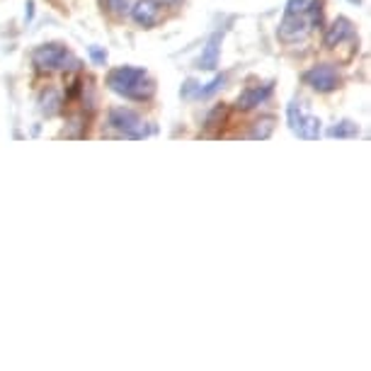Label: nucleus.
I'll use <instances>...</instances> for the list:
<instances>
[{
    "label": "nucleus",
    "instance_id": "nucleus-1",
    "mask_svg": "<svg viewBox=\"0 0 371 371\" xmlns=\"http://www.w3.org/2000/svg\"><path fill=\"white\" fill-rule=\"evenodd\" d=\"M107 85L112 93L129 100H150L155 93V82L148 78V73L144 68H134V66H122L109 71Z\"/></svg>",
    "mask_w": 371,
    "mask_h": 371
},
{
    "label": "nucleus",
    "instance_id": "nucleus-2",
    "mask_svg": "<svg viewBox=\"0 0 371 371\" xmlns=\"http://www.w3.org/2000/svg\"><path fill=\"white\" fill-rule=\"evenodd\" d=\"M32 61L39 71H66V68H78V61L71 56L63 44H41L32 54Z\"/></svg>",
    "mask_w": 371,
    "mask_h": 371
},
{
    "label": "nucleus",
    "instance_id": "nucleus-3",
    "mask_svg": "<svg viewBox=\"0 0 371 371\" xmlns=\"http://www.w3.org/2000/svg\"><path fill=\"white\" fill-rule=\"evenodd\" d=\"M109 124H112V129H117L119 134H124L126 139H146V136L150 134L144 119L136 112L124 109V107H117L109 112Z\"/></svg>",
    "mask_w": 371,
    "mask_h": 371
},
{
    "label": "nucleus",
    "instance_id": "nucleus-4",
    "mask_svg": "<svg viewBox=\"0 0 371 371\" xmlns=\"http://www.w3.org/2000/svg\"><path fill=\"white\" fill-rule=\"evenodd\" d=\"M304 80L306 85H311L318 93H333L340 85V71L335 66H330V63H318V66L304 73Z\"/></svg>",
    "mask_w": 371,
    "mask_h": 371
},
{
    "label": "nucleus",
    "instance_id": "nucleus-5",
    "mask_svg": "<svg viewBox=\"0 0 371 371\" xmlns=\"http://www.w3.org/2000/svg\"><path fill=\"white\" fill-rule=\"evenodd\" d=\"M311 32V22L306 15H291V12H284V20L279 22V39L284 44H294V41L306 39V34Z\"/></svg>",
    "mask_w": 371,
    "mask_h": 371
},
{
    "label": "nucleus",
    "instance_id": "nucleus-6",
    "mask_svg": "<svg viewBox=\"0 0 371 371\" xmlns=\"http://www.w3.org/2000/svg\"><path fill=\"white\" fill-rule=\"evenodd\" d=\"M272 90H274V82L272 80L262 82V85H253V88L243 90L240 98H238V102H236V107L243 109V112H247V109H255L258 104H262L265 100L272 95Z\"/></svg>",
    "mask_w": 371,
    "mask_h": 371
},
{
    "label": "nucleus",
    "instance_id": "nucleus-7",
    "mask_svg": "<svg viewBox=\"0 0 371 371\" xmlns=\"http://www.w3.org/2000/svg\"><path fill=\"white\" fill-rule=\"evenodd\" d=\"M352 36H355V25H352L347 17H337V20L325 30L323 44L328 49H335V47H340L342 41L352 39Z\"/></svg>",
    "mask_w": 371,
    "mask_h": 371
},
{
    "label": "nucleus",
    "instance_id": "nucleus-8",
    "mask_svg": "<svg viewBox=\"0 0 371 371\" xmlns=\"http://www.w3.org/2000/svg\"><path fill=\"white\" fill-rule=\"evenodd\" d=\"M131 17L136 25L141 27H153L160 20V3L158 0H136L131 8Z\"/></svg>",
    "mask_w": 371,
    "mask_h": 371
},
{
    "label": "nucleus",
    "instance_id": "nucleus-9",
    "mask_svg": "<svg viewBox=\"0 0 371 371\" xmlns=\"http://www.w3.org/2000/svg\"><path fill=\"white\" fill-rule=\"evenodd\" d=\"M218 56H221V32L212 34V39L206 41V47L204 52H201L196 66L204 68V71H214V68L218 66Z\"/></svg>",
    "mask_w": 371,
    "mask_h": 371
},
{
    "label": "nucleus",
    "instance_id": "nucleus-10",
    "mask_svg": "<svg viewBox=\"0 0 371 371\" xmlns=\"http://www.w3.org/2000/svg\"><path fill=\"white\" fill-rule=\"evenodd\" d=\"M61 104H63V100H61V93H58V90L47 88L39 95V109L44 117H56V114L61 112Z\"/></svg>",
    "mask_w": 371,
    "mask_h": 371
},
{
    "label": "nucleus",
    "instance_id": "nucleus-11",
    "mask_svg": "<svg viewBox=\"0 0 371 371\" xmlns=\"http://www.w3.org/2000/svg\"><path fill=\"white\" fill-rule=\"evenodd\" d=\"M274 126H277V119L274 117H269V114L267 117H260L253 124V129H250V139H260V141L269 139L274 134Z\"/></svg>",
    "mask_w": 371,
    "mask_h": 371
},
{
    "label": "nucleus",
    "instance_id": "nucleus-12",
    "mask_svg": "<svg viewBox=\"0 0 371 371\" xmlns=\"http://www.w3.org/2000/svg\"><path fill=\"white\" fill-rule=\"evenodd\" d=\"M328 136L330 139H355V136H359V126H357L355 122H340L335 124V126H330L328 129Z\"/></svg>",
    "mask_w": 371,
    "mask_h": 371
},
{
    "label": "nucleus",
    "instance_id": "nucleus-13",
    "mask_svg": "<svg viewBox=\"0 0 371 371\" xmlns=\"http://www.w3.org/2000/svg\"><path fill=\"white\" fill-rule=\"evenodd\" d=\"M299 136H301V139H308V141L318 139V136H320V119L318 117H306V114H304Z\"/></svg>",
    "mask_w": 371,
    "mask_h": 371
},
{
    "label": "nucleus",
    "instance_id": "nucleus-14",
    "mask_svg": "<svg viewBox=\"0 0 371 371\" xmlns=\"http://www.w3.org/2000/svg\"><path fill=\"white\" fill-rule=\"evenodd\" d=\"M286 119H289V129L294 131V134H299L301 129V122H304V109H301V102H291L286 107Z\"/></svg>",
    "mask_w": 371,
    "mask_h": 371
},
{
    "label": "nucleus",
    "instance_id": "nucleus-15",
    "mask_svg": "<svg viewBox=\"0 0 371 371\" xmlns=\"http://www.w3.org/2000/svg\"><path fill=\"white\" fill-rule=\"evenodd\" d=\"M223 82H226V76L221 73V76H216L212 82H206V88H196L194 95H196V98H209V95H214L216 90L223 88Z\"/></svg>",
    "mask_w": 371,
    "mask_h": 371
},
{
    "label": "nucleus",
    "instance_id": "nucleus-16",
    "mask_svg": "<svg viewBox=\"0 0 371 371\" xmlns=\"http://www.w3.org/2000/svg\"><path fill=\"white\" fill-rule=\"evenodd\" d=\"M313 3H315V0H289L286 12H291V15H306Z\"/></svg>",
    "mask_w": 371,
    "mask_h": 371
},
{
    "label": "nucleus",
    "instance_id": "nucleus-17",
    "mask_svg": "<svg viewBox=\"0 0 371 371\" xmlns=\"http://www.w3.org/2000/svg\"><path fill=\"white\" fill-rule=\"evenodd\" d=\"M107 8L114 12V15H124V12L131 10L129 0H107Z\"/></svg>",
    "mask_w": 371,
    "mask_h": 371
},
{
    "label": "nucleus",
    "instance_id": "nucleus-18",
    "mask_svg": "<svg viewBox=\"0 0 371 371\" xmlns=\"http://www.w3.org/2000/svg\"><path fill=\"white\" fill-rule=\"evenodd\" d=\"M90 58H93L98 66H104V63H107V52L100 47H90Z\"/></svg>",
    "mask_w": 371,
    "mask_h": 371
},
{
    "label": "nucleus",
    "instance_id": "nucleus-19",
    "mask_svg": "<svg viewBox=\"0 0 371 371\" xmlns=\"http://www.w3.org/2000/svg\"><path fill=\"white\" fill-rule=\"evenodd\" d=\"M32 15H34V3H32V0H30V3H27V10H25V17H27V20H32Z\"/></svg>",
    "mask_w": 371,
    "mask_h": 371
},
{
    "label": "nucleus",
    "instance_id": "nucleus-20",
    "mask_svg": "<svg viewBox=\"0 0 371 371\" xmlns=\"http://www.w3.org/2000/svg\"><path fill=\"white\" fill-rule=\"evenodd\" d=\"M158 3H163V5H175L177 0H158Z\"/></svg>",
    "mask_w": 371,
    "mask_h": 371
}]
</instances>
